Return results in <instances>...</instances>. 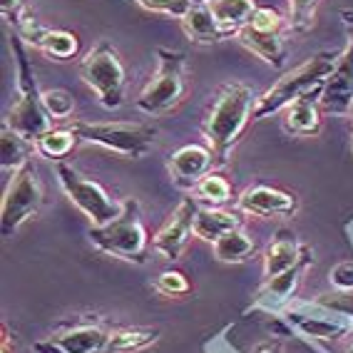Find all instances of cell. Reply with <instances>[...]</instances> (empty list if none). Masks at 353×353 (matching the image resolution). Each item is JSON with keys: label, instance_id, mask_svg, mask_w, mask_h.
Segmentation results:
<instances>
[{"label": "cell", "instance_id": "1", "mask_svg": "<svg viewBox=\"0 0 353 353\" xmlns=\"http://www.w3.org/2000/svg\"><path fill=\"white\" fill-rule=\"evenodd\" d=\"M254 117V92L244 82H227L216 92L202 130L214 154V164H227L229 154Z\"/></svg>", "mask_w": 353, "mask_h": 353}, {"label": "cell", "instance_id": "2", "mask_svg": "<svg viewBox=\"0 0 353 353\" xmlns=\"http://www.w3.org/2000/svg\"><path fill=\"white\" fill-rule=\"evenodd\" d=\"M10 48H13L15 63H18V70H15V75H18V80H15L18 100L10 108L3 125L10 127L13 132H18L20 137H26L28 142L35 145L45 132L52 130V117L43 108V92L38 90L35 72H32V65L28 60L26 48H23V38L18 32L10 35Z\"/></svg>", "mask_w": 353, "mask_h": 353}, {"label": "cell", "instance_id": "3", "mask_svg": "<svg viewBox=\"0 0 353 353\" xmlns=\"http://www.w3.org/2000/svg\"><path fill=\"white\" fill-rule=\"evenodd\" d=\"M336 60H339V55L321 52V55L311 57L309 63H303V65H299L296 70L286 72L266 95H261L256 100L252 120H264L269 114L284 110L286 105H291V102L299 100V97L323 90L328 75H331L336 68Z\"/></svg>", "mask_w": 353, "mask_h": 353}, {"label": "cell", "instance_id": "4", "mask_svg": "<svg viewBox=\"0 0 353 353\" xmlns=\"http://www.w3.org/2000/svg\"><path fill=\"white\" fill-rule=\"evenodd\" d=\"M90 241L110 256L145 264L150 236H147V229L142 224V212H139L137 199H132V196L125 199L117 219L108 221L102 227H90Z\"/></svg>", "mask_w": 353, "mask_h": 353}, {"label": "cell", "instance_id": "5", "mask_svg": "<svg viewBox=\"0 0 353 353\" xmlns=\"http://www.w3.org/2000/svg\"><path fill=\"white\" fill-rule=\"evenodd\" d=\"M187 55L170 48H157V72L152 75L142 92L134 100V108L147 117H162L184 100L187 80H184Z\"/></svg>", "mask_w": 353, "mask_h": 353}, {"label": "cell", "instance_id": "6", "mask_svg": "<svg viewBox=\"0 0 353 353\" xmlns=\"http://www.w3.org/2000/svg\"><path fill=\"white\" fill-rule=\"evenodd\" d=\"M70 130L82 142L100 145L127 159L145 157L157 139L152 122H70Z\"/></svg>", "mask_w": 353, "mask_h": 353}, {"label": "cell", "instance_id": "7", "mask_svg": "<svg viewBox=\"0 0 353 353\" xmlns=\"http://www.w3.org/2000/svg\"><path fill=\"white\" fill-rule=\"evenodd\" d=\"M80 77L92 92L97 95L102 108L117 110L125 105L127 92V72L120 60V52L114 45L102 40L97 43L80 63Z\"/></svg>", "mask_w": 353, "mask_h": 353}, {"label": "cell", "instance_id": "8", "mask_svg": "<svg viewBox=\"0 0 353 353\" xmlns=\"http://www.w3.org/2000/svg\"><path fill=\"white\" fill-rule=\"evenodd\" d=\"M40 207H43V184L32 162H26L13 172L3 194V209H0L3 236H13L28 219L38 216Z\"/></svg>", "mask_w": 353, "mask_h": 353}, {"label": "cell", "instance_id": "9", "mask_svg": "<svg viewBox=\"0 0 353 353\" xmlns=\"http://www.w3.org/2000/svg\"><path fill=\"white\" fill-rule=\"evenodd\" d=\"M55 172H57V182L65 190L68 199L92 221V227H102V224H108V221L120 216L122 202H114L100 184L92 182V179H85L72 164L57 162Z\"/></svg>", "mask_w": 353, "mask_h": 353}, {"label": "cell", "instance_id": "10", "mask_svg": "<svg viewBox=\"0 0 353 353\" xmlns=\"http://www.w3.org/2000/svg\"><path fill=\"white\" fill-rule=\"evenodd\" d=\"M196 199L187 196L179 207L172 212V216L164 221V227L154 234V239H152V246H154V252H159L164 259H179L182 252L187 249L190 244L192 234H194V214H196Z\"/></svg>", "mask_w": 353, "mask_h": 353}, {"label": "cell", "instance_id": "11", "mask_svg": "<svg viewBox=\"0 0 353 353\" xmlns=\"http://www.w3.org/2000/svg\"><path fill=\"white\" fill-rule=\"evenodd\" d=\"M319 102H321V108L326 112H334V114H346L353 108V28L346 50L339 52L336 68L328 75Z\"/></svg>", "mask_w": 353, "mask_h": 353}, {"label": "cell", "instance_id": "12", "mask_svg": "<svg viewBox=\"0 0 353 353\" xmlns=\"http://www.w3.org/2000/svg\"><path fill=\"white\" fill-rule=\"evenodd\" d=\"M214 167V154L204 145H184L167 162L172 182L184 190H194Z\"/></svg>", "mask_w": 353, "mask_h": 353}, {"label": "cell", "instance_id": "13", "mask_svg": "<svg viewBox=\"0 0 353 353\" xmlns=\"http://www.w3.org/2000/svg\"><path fill=\"white\" fill-rule=\"evenodd\" d=\"M239 212L252 216H272V214H294L296 212V196L291 192L279 190V187H266V184H256L249 190L241 192L239 202H236Z\"/></svg>", "mask_w": 353, "mask_h": 353}, {"label": "cell", "instance_id": "14", "mask_svg": "<svg viewBox=\"0 0 353 353\" xmlns=\"http://www.w3.org/2000/svg\"><path fill=\"white\" fill-rule=\"evenodd\" d=\"M179 23H182L184 35L194 45H214L234 35V32L221 26L219 20L214 18V13L209 10V0H192L190 10L182 15Z\"/></svg>", "mask_w": 353, "mask_h": 353}, {"label": "cell", "instance_id": "15", "mask_svg": "<svg viewBox=\"0 0 353 353\" xmlns=\"http://www.w3.org/2000/svg\"><path fill=\"white\" fill-rule=\"evenodd\" d=\"M241 227H244V216L239 212H229V209L221 207H196L194 236H199L202 241L214 244L219 236Z\"/></svg>", "mask_w": 353, "mask_h": 353}, {"label": "cell", "instance_id": "16", "mask_svg": "<svg viewBox=\"0 0 353 353\" xmlns=\"http://www.w3.org/2000/svg\"><path fill=\"white\" fill-rule=\"evenodd\" d=\"M236 40L244 45L246 50L254 52L256 57H261V60L269 63L272 68H281V65H284L286 43H284V38H281V32H264L252 26H244L236 32Z\"/></svg>", "mask_w": 353, "mask_h": 353}, {"label": "cell", "instance_id": "17", "mask_svg": "<svg viewBox=\"0 0 353 353\" xmlns=\"http://www.w3.org/2000/svg\"><path fill=\"white\" fill-rule=\"evenodd\" d=\"M301 264V249L296 244V236L291 232H279L276 239L266 246L264 252V274L266 279H276L281 274L291 272Z\"/></svg>", "mask_w": 353, "mask_h": 353}, {"label": "cell", "instance_id": "18", "mask_svg": "<svg viewBox=\"0 0 353 353\" xmlns=\"http://www.w3.org/2000/svg\"><path fill=\"white\" fill-rule=\"evenodd\" d=\"M314 95H321V90L299 97V100H294L291 105L284 108L286 132L299 134V137H314V134H319V130H321V112H319Z\"/></svg>", "mask_w": 353, "mask_h": 353}, {"label": "cell", "instance_id": "19", "mask_svg": "<svg viewBox=\"0 0 353 353\" xmlns=\"http://www.w3.org/2000/svg\"><path fill=\"white\" fill-rule=\"evenodd\" d=\"M110 331L100 326H75L63 336H55L50 341L60 353H105L108 351Z\"/></svg>", "mask_w": 353, "mask_h": 353}, {"label": "cell", "instance_id": "20", "mask_svg": "<svg viewBox=\"0 0 353 353\" xmlns=\"http://www.w3.org/2000/svg\"><path fill=\"white\" fill-rule=\"evenodd\" d=\"M30 45H35L38 50H43L52 60H70L80 50V40L75 32L70 30H50V28L40 26L38 32L32 35Z\"/></svg>", "mask_w": 353, "mask_h": 353}, {"label": "cell", "instance_id": "21", "mask_svg": "<svg viewBox=\"0 0 353 353\" xmlns=\"http://www.w3.org/2000/svg\"><path fill=\"white\" fill-rule=\"evenodd\" d=\"M256 8V0H209V10L221 26L234 32V38L241 28L252 23Z\"/></svg>", "mask_w": 353, "mask_h": 353}, {"label": "cell", "instance_id": "22", "mask_svg": "<svg viewBox=\"0 0 353 353\" xmlns=\"http://www.w3.org/2000/svg\"><path fill=\"white\" fill-rule=\"evenodd\" d=\"M212 249H214V256L219 259V261H224V264H241V261H246V259L254 256V252H256L254 239L244 229L227 232L224 236H219V239L212 244Z\"/></svg>", "mask_w": 353, "mask_h": 353}, {"label": "cell", "instance_id": "23", "mask_svg": "<svg viewBox=\"0 0 353 353\" xmlns=\"http://www.w3.org/2000/svg\"><path fill=\"white\" fill-rule=\"evenodd\" d=\"M157 328H114L105 353H139L157 341Z\"/></svg>", "mask_w": 353, "mask_h": 353}, {"label": "cell", "instance_id": "24", "mask_svg": "<svg viewBox=\"0 0 353 353\" xmlns=\"http://www.w3.org/2000/svg\"><path fill=\"white\" fill-rule=\"evenodd\" d=\"M0 147H3V170H18L26 162H30V150H35L32 142H28L26 137H20L18 132H13L10 127L3 125V132H0Z\"/></svg>", "mask_w": 353, "mask_h": 353}, {"label": "cell", "instance_id": "25", "mask_svg": "<svg viewBox=\"0 0 353 353\" xmlns=\"http://www.w3.org/2000/svg\"><path fill=\"white\" fill-rule=\"evenodd\" d=\"M80 139L77 134L70 130V127H60V130H50L45 132L43 137L35 142V150L48 159H55V162H63V157H68L72 147L77 145Z\"/></svg>", "mask_w": 353, "mask_h": 353}, {"label": "cell", "instance_id": "26", "mask_svg": "<svg viewBox=\"0 0 353 353\" xmlns=\"http://www.w3.org/2000/svg\"><path fill=\"white\" fill-rule=\"evenodd\" d=\"M194 194L199 202H207L209 207H221V204H227L232 199V184L227 182V176L209 172L194 187Z\"/></svg>", "mask_w": 353, "mask_h": 353}, {"label": "cell", "instance_id": "27", "mask_svg": "<svg viewBox=\"0 0 353 353\" xmlns=\"http://www.w3.org/2000/svg\"><path fill=\"white\" fill-rule=\"evenodd\" d=\"M43 108L52 120H70L75 112V100L68 90H43Z\"/></svg>", "mask_w": 353, "mask_h": 353}, {"label": "cell", "instance_id": "28", "mask_svg": "<svg viewBox=\"0 0 353 353\" xmlns=\"http://www.w3.org/2000/svg\"><path fill=\"white\" fill-rule=\"evenodd\" d=\"M316 6L319 0H289V26L294 32H309L314 28V18H316Z\"/></svg>", "mask_w": 353, "mask_h": 353}, {"label": "cell", "instance_id": "29", "mask_svg": "<svg viewBox=\"0 0 353 353\" xmlns=\"http://www.w3.org/2000/svg\"><path fill=\"white\" fill-rule=\"evenodd\" d=\"M299 274H301V264L294 266L291 272L281 274V276L269 279V286H266V291L261 294V296H269V299H274V301H284V299H289L299 284Z\"/></svg>", "mask_w": 353, "mask_h": 353}, {"label": "cell", "instance_id": "30", "mask_svg": "<svg viewBox=\"0 0 353 353\" xmlns=\"http://www.w3.org/2000/svg\"><path fill=\"white\" fill-rule=\"evenodd\" d=\"M154 289H157L159 294H164V296H182V294H187L192 286H190V281H187V276H184L182 272L170 269V272L159 274L157 281H154Z\"/></svg>", "mask_w": 353, "mask_h": 353}, {"label": "cell", "instance_id": "31", "mask_svg": "<svg viewBox=\"0 0 353 353\" xmlns=\"http://www.w3.org/2000/svg\"><path fill=\"white\" fill-rule=\"evenodd\" d=\"M139 6L150 10V13H159V15H172V18L182 20V15L190 10L192 0H134Z\"/></svg>", "mask_w": 353, "mask_h": 353}, {"label": "cell", "instance_id": "32", "mask_svg": "<svg viewBox=\"0 0 353 353\" xmlns=\"http://www.w3.org/2000/svg\"><path fill=\"white\" fill-rule=\"evenodd\" d=\"M249 26L264 32H279L281 26H284V20H281V15H279L274 8H256V13H254Z\"/></svg>", "mask_w": 353, "mask_h": 353}, {"label": "cell", "instance_id": "33", "mask_svg": "<svg viewBox=\"0 0 353 353\" xmlns=\"http://www.w3.org/2000/svg\"><path fill=\"white\" fill-rule=\"evenodd\" d=\"M331 284L341 291H351L353 289V261H343L331 272Z\"/></svg>", "mask_w": 353, "mask_h": 353}, {"label": "cell", "instance_id": "34", "mask_svg": "<svg viewBox=\"0 0 353 353\" xmlns=\"http://www.w3.org/2000/svg\"><path fill=\"white\" fill-rule=\"evenodd\" d=\"M26 6H23V0H3V18L8 20V23H18L23 15H26Z\"/></svg>", "mask_w": 353, "mask_h": 353}, {"label": "cell", "instance_id": "35", "mask_svg": "<svg viewBox=\"0 0 353 353\" xmlns=\"http://www.w3.org/2000/svg\"><path fill=\"white\" fill-rule=\"evenodd\" d=\"M346 353H353V343H351V346L346 348Z\"/></svg>", "mask_w": 353, "mask_h": 353}]
</instances>
